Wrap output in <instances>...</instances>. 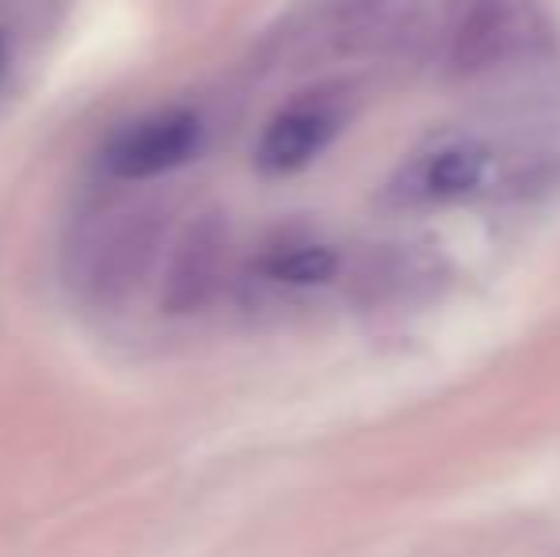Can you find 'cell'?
<instances>
[{
  "label": "cell",
  "mask_w": 560,
  "mask_h": 557,
  "mask_svg": "<svg viewBox=\"0 0 560 557\" xmlns=\"http://www.w3.org/2000/svg\"><path fill=\"white\" fill-rule=\"evenodd\" d=\"M161 248L153 207H100L81 218L66 245V279L89 302H122L145 279Z\"/></svg>",
  "instance_id": "6da1fadb"
},
{
  "label": "cell",
  "mask_w": 560,
  "mask_h": 557,
  "mask_svg": "<svg viewBox=\"0 0 560 557\" xmlns=\"http://www.w3.org/2000/svg\"><path fill=\"white\" fill-rule=\"evenodd\" d=\"M416 4L420 0H310L287 15V23L267 38L264 54L275 66L302 69L305 61L374 50L408 31Z\"/></svg>",
  "instance_id": "7a4b0ae2"
},
{
  "label": "cell",
  "mask_w": 560,
  "mask_h": 557,
  "mask_svg": "<svg viewBox=\"0 0 560 557\" xmlns=\"http://www.w3.org/2000/svg\"><path fill=\"white\" fill-rule=\"evenodd\" d=\"M492 164V146L480 135L443 130V135L423 138L420 146L400 156V164L382 187V202L393 210H405V214L454 207L485 187Z\"/></svg>",
  "instance_id": "3957f363"
},
{
  "label": "cell",
  "mask_w": 560,
  "mask_h": 557,
  "mask_svg": "<svg viewBox=\"0 0 560 557\" xmlns=\"http://www.w3.org/2000/svg\"><path fill=\"white\" fill-rule=\"evenodd\" d=\"M530 8L523 0H446L439 20V58L462 77L508 66L530 43Z\"/></svg>",
  "instance_id": "277c9868"
},
{
  "label": "cell",
  "mask_w": 560,
  "mask_h": 557,
  "mask_svg": "<svg viewBox=\"0 0 560 557\" xmlns=\"http://www.w3.org/2000/svg\"><path fill=\"white\" fill-rule=\"evenodd\" d=\"M347 123V100L343 89H313L282 104L267 119L264 135L256 141V164L259 172L271 176H290L313 164Z\"/></svg>",
  "instance_id": "5b68a950"
},
{
  "label": "cell",
  "mask_w": 560,
  "mask_h": 557,
  "mask_svg": "<svg viewBox=\"0 0 560 557\" xmlns=\"http://www.w3.org/2000/svg\"><path fill=\"white\" fill-rule=\"evenodd\" d=\"M202 141V119L187 107H168L153 112L145 119L126 123L107 138L100 164L112 179L138 184V179H156L164 172L179 169L195 156Z\"/></svg>",
  "instance_id": "8992f818"
},
{
  "label": "cell",
  "mask_w": 560,
  "mask_h": 557,
  "mask_svg": "<svg viewBox=\"0 0 560 557\" xmlns=\"http://www.w3.org/2000/svg\"><path fill=\"white\" fill-rule=\"evenodd\" d=\"M225 264V225L218 218H199L184 233L172 271L164 282V305L168 313H195L214 298Z\"/></svg>",
  "instance_id": "52a82bcc"
},
{
  "label": "cell",
  "mask_w": 560,
  "mask_h": 557,
  "mask_svg": "<svg viewBox=\"0 0 560 557\" xmlns=\"http://www.w3.org/2000/svg\"><path fill=\"white\" fill-rule=\"evenodd\" d=\"M339 253L325 241L313 237H287L271 245L256 264V276L275 287H320V282L336 279Z\"/></svg>",
  "instance_id": "ba28073f"
},
{
  "label": "cell",
  "mask_w": 560,
  "mask_h": 557,
  "mask_svg": "<svg viewBox=\"0 0 560 557\" xmlns=\"http://www.w3.org/2000/svg\"><path fill=\"white\" fill-rule=\"evenodd\" d=\"M12 66H15V54H12V38H8V31L0 27V92L8 89V81H12Z\"/></svg>",
  "instance_id": "9c48e42d"
}]
</instances>
